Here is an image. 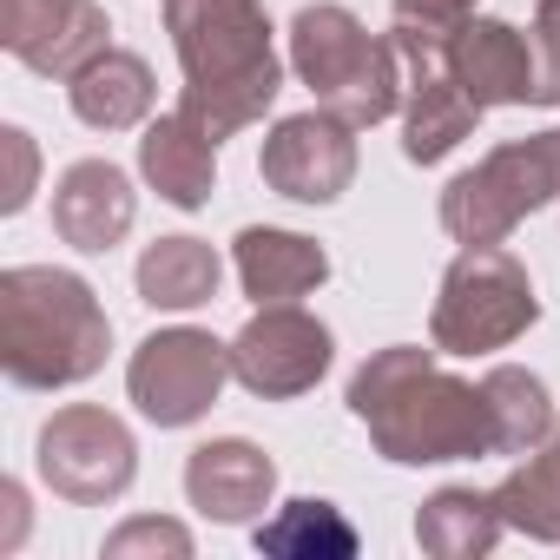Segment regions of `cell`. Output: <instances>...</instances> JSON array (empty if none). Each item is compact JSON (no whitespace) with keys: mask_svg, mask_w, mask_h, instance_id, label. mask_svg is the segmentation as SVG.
I'll return each mask as SVG.
<instances>
[{"mask_svg":"<svg viewBox=\"0 0 560 560\" xmlns=\"http://www.w3.org/2000/svg\"><path fill=\"white\" fill-rule=\"evenodd\" d=\"M113 21L100 0H0V47L40 80H73L93 67L113 40Z\"/></svg>","mask_w":560,"mask_h":560,"instance_id":"cell-12","label":"cell"},{"mask_svg":"<svg viewBox=\"0 0 560 560\" xmlns=\"http://www.w3.org/2000/svg\"><path fill=\"white\" fill-rule=\"evenodd\" d=\"M185 494L205 521L218 527H244L270 508L277 494V462L244 442V435H224V442H198L191 462H185Z\"/></svg>","mask_w":560,"mask_h":560,"instance_id":"cell-14","label":"cell"},{"mask_svg":"<svg viewBox=\"0 0 560 560\" xmlns=\"http://www.w3.org/2000/svg\"><path fill=\"white\" fill-rule=\"evenodd\" d=\"M224 376H231V343H218L211 330H191V324L152 330L126 363V389H132L139 416L159 429H191L218 402Z\"/></svg>","mask_w":560,"mask_h":560,"instance_id":"cell-8","label":"cell"},{"mask_svg":"<svg viewBox=\"0 0 560 560\" xmlns=\"http://www.w3.org/2000/svg\"><path fill=\"white\" fill-rule=\"evenodd\" d=\"M113 324L80 270H0V370L21 389H73L106 370Z\"/></svg>","mask_w":560,"mask_h":560,"instance_id":"cell-3","label":"cell"},{"mask_svg":"<svg viewBox=\"0 0 560 560\" xmlns=\"http://www.w3.org/2000/svg\"><path fill=\"white\" fill-rule=\"evenodd\" d=\"M257 172L277 198L291 205H337L357 178V126L337 113H291L264 132Z\"/></svg>","mask_w":560,"mask_h":560,"instance_id":"cell-10","label":"cell"},{"mask_svg":"<svg viewBox=\"0 0 560 560\" xmlns=\"http://www.w3.org/2000/svg\"><path fill=\"white\" fill-rule=\"evenodd\" d=\"M468 14H475V0H396V27L429 34V40H448Z\"/></svg>","mask_w":560,"mask_h":560,"instance_id":"cell-25","label":"cell"},{"mask_svg":"<svg viewBox=\"0 0 560 560\" xmlns=\"http://www.w3.org/2000/svg\"><path fill=\"white\" fill-rule=\"evenodd\" d=\"M330 357H337L330 330L298 304H257V317L231 337V376L264 402H291L317 389Z\"/></svg>","mask_w":560,"mask_h":560,"instance_id":"cell-9","label":"cell"},{"mask_svg":"<svg viewBox=\"0 0 560 560\" xmlns=\"http://www.w3.org/2000/svg\"><path fill=\"white\" fill-rule=\"evenodd\" d=\"M165 34L185 67L178 113H191L218 145L257 126L284 93V60L257 0H165Z\"/></svg>","mask_w":560,"mask_h":560,"instance_id":"cell-2","label":"cell"},{"mask_svg":"<svg viewBox=\"0 0 560 560\" xmlns=\"http://www.w3.org/2000/svg\"><path fill=\"white\" fill-rule=\"evenodd\" d=\"M0 145H8V159H14V178H8V191H0V211H21L27 198H34V139L21 132V126H8V132H0Z\"/></svg>","mask_w":560,"mask_h":560,"instance_id":"cell-27","label":"cell"},{"mask_svg":"<svg viewBox=\"0 0 560 560\" xmlns=\"http://www.w3.org/2000/svg\"><path fill=\"white\" fill-rule=\"evenodd\" d=\"M132 553H172V560H185V553H191V534H185L178 521L139 514V521H126L119 534H106V560H132Z\"/></svg>","mask_w":560,"mask_h":560,"instance_id":"cell-24","label":"cell"},{"mask_svg":"<svg viewBox=\"0 0 560 560\" xmlns=\"http://www.w3.org/2000/svg\"><path fill=\"white\" fill-rule=\"evenodd\" d=\"M139 172L145 185L178 205V211H198L218 185V139L191 119V113H159L139 139Z\"/></svg>","mask_w":560,"mask_h":560,"instance_id":"cell-17","label":"cell"},{"mask_svg":"<svg viewBox=\"0 0 560 560\" xmlns=\"http://www.w3.org/2000/svg\"><path fill=\"white\" fill-rule=\"evenodd\" d=\"M350 416L370 429L383 462L435 468L494 455V416L481 383H462L435 363V350L389 343L350 376Z\"/></svg>","mask_w":560,"mask_h":560,"instance_id":"cell-1","label":"cell"},{"mask_svg":"<svg viewBox=\"0 0 560 560\" xmlns=\"http://www.w3.org/2000/svg\"><path fill=\"white\" fill-rule=\"evenodd\" d=\"M132 277H139V304H152V311H198L224 284V257L205 237H159V244H145Z\"/></svg>","mask_w":560,"mask_h":560,"instance_id":"cell-19","label":"cell"},{"mask_svg":"<svg viewBox=\"0 0 560 560\" xmlns=\"http://www.w3.org/2000/svg\"><path fill=\"white\" fill-rule=\"evenodd\" d=\"M494 508H501V521H508L514 534L560 547V422H553V435H547L521 468L501 475Z\"/></svg>","mask_w":560,"mask_h":560,"instance_id":"cell-21","label":"cell"},{"mask_svg":"<svg viewBox=\"0 0 560 560\" xmlns=\"http://www.w3.org/2000/svg\"><path fill=\"white\" fill-rule=\"evenodd\" d=\"M67 100H73V113H80L93 132H132V126H145L159 86H152V67H145L139 54L106 47L93 67H80V73L67 80Z\"/></svg>","mask_w":560,"mask_h":560,"instance_id":"cell-18","label":"cell"},{"mask_svg":"<svg viewBox=\"0 0 560 560\" xmlns=\"http://www.w3.org/2000/svg\"><path fill=\"white\" fill-rule=\"evenodd\" d=\"M34 462H40V481L73 501V508H106L132 488L139 475V442L132 429L113 416V409H93V402H67L40 422V442H34Z\"/></svg>","mask_w":560,"mask_h":560,"instance_id":"cell-7","label":"cell"},{"mask_svg":"<svg viewBox=\"0 0 560 560\" xmlns=\"http://www.w3.org/2000/svg\"><path fill=\"white\" fill-rule=\"evenodd\" d=\"M501 527L508 521H501L494 494H475V488H442L416 514V540L435 560H475V553H488L501 540Z\"/></svg>","mask_w":560,"mask_h":560,"instance_id":"cell-20","label":"cell"},{"mask_svg":"<svg viewBox=\"0 0 560 560\" xmlns=\"http://www.w3.org/2000/svg\"><path fill=\"white\" fill-rule=\"evenodd\" d=\"M481 396H488V416H494V455H534L547 435H553V396L540 376L501 363L481 376Z\"/></svg>","mask_w":560,"mask_h":560,"instance_id":"cell-22","label":"cell"},{"mask_svg":"<svg viewBox=\"0 0 560 560\" xmlns=\"http://www.w3.org/2000/svg\"><path fill=\"white\" fill-rule=\"evenodd\" d=\"M540 317L527 264L501 244H462V257L442 270V298L429 317V337L442 357H488L527 337Z\"/></svg>","mask_w":560,"mask_h":560,"instance_id":"cell-5","label":"cell"},{"mask_svg":"<svg viewBox=\"0 0 560 560\" xmlns=\"http://www.w3.org/2000/svg\"><path fill=\"white\" fill-rule=\"evenodd\" d=\"M442 60L455 73V86L494 113V106H534L540 100V67L527 54V34L508 27V21H488V14H468L448 40H442Z\"/></svg>","mask_w":560,"mask_h":560,"instance_id":"cell-13","label":"cell"},{"mask_svg":"<svg viewBox=\"0 0 560 560\" xmlns=\"http://www.w3.org/2000/svg\"><path fill=\"white\" fill-rule=\"evenodd\" d=\"M231 257H237L244 298H257V304H298V298H311L330 277V257H324L317 237L277 231V224H244Z\"/></svg>","mask_w":560,"mask_h":560,"instance_id":"cell-16","label":"cell"},{"mask_svg":"<svg viewBox=\"0 0 560 560\" xmlns=\"http://www.w3.org/2000/svg\"><path fill=\"white\" fill-rule=\"evenodd\" d=\"M560 198V126L534 139L494 145L475 172L448 178L442 191V231L455 244H501L527 211Z\"/></svg>","mask_w":560,"mask_h":560,"instance_id":"cell-6","label":"cell"},{"mask_svg":"<svg viewBox=\"0 0 560 560\" xmlns=\"http://www.w3.org/2000/svg\"><path fill=\"white\" fill-rule=\"evenodd\" d=\"M257 547L284 553V560H350L357 527L330 501H284L270 521H257Z\"/></svg>","mask_w":560,"mask_h":560,"instance_id":"cell-23","label":"cell"},{"mask_svg":"<svg viewBox=\"0 0 560 560\" xmlns=\"http://www.w3.org/2000/svg\"><path fill=\"white\" fill-rule=\"evenodd\" d=\"M291 67L298 80L317 93L324 113L363 126H383L402 106V54L396 40H376L350 8L337 0H317L291 21Z\"/></svg>","mask_w":560,"mask_h":560,"instance_id":"cell-4","label":"cell"},{"mask_svg":"<svg viewBox=\"0 0 560 560\" xmlns=\"http://www.w3.org/2000/svg\"><path fill=\"white\" fill-rule=\"evenodd\" d=\"M132 211H139L132 178L113 159H80L54 185V231L73 250H113L132 231Z\"/></svg>","mask_w":560,"mask_h":560,"instance_id":"cell-15","label":"cell"},{"mask_svg":"<svg viewBox=\"0 0 560 560\" xmlns=\"http://www.w3.org/2000/svg\"><path fill=\"white\" fill-rule=\"evenodd\" d=\"M389 40L402 54V159L409 165H435L475 132L481 106L455 86V73L442 60V40L409 34V27H396Z\"/></svg>","mask_w":560,"mask_h":560,"instance_id":"cell-11","label":"cell"},{"mask_svg":"<svg viewBox=\"0 0 560 560\" xmlns=\"http://www.w3.org/2000/svg\"><path fill=\"white\" fill-rule=\"evenodd\" d=\"M534 47H540V100L534 106H560V0L534 8Z\"/></svg>","mask_w":560,"mask_h":560,"instance_id":"cell-26","label":"cell"}]
</instances>
